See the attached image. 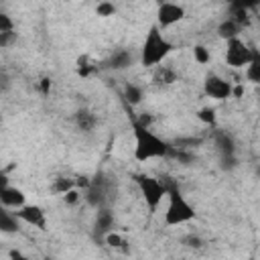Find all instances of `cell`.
I'll use <instances>...</instances> for the list:
<instances>
[{
  "mask_svg": "<svg viewBox=\"0 0 260 260\" xmlns=\"http://www.w3.org/2000/svg\"><path fill=\"white\" fill-rule=\"evenodd\" d=\"M132 130H134V138H136V146H134V156H136V160L144 162V160H148V158L169 156L171 144L165 142L160 136H156L150 128H144V126L132 122Z\"/></svg>",
  "mask_w": 260,
  "mask_h": 260,
  "instance_id": "6da1fadb",
  "label": "cell"
},
{
  "mask_svg": "<svg viewBox=\"0 0 260 260\" xmlns=\"http://www.w3.org/2000/svg\"><path fill=\"white\" fill-rule=\"evenodd\" d=\"M165 185H167V197H169V205L165 211V223L167 225H179V223L191 221L195 217V209L183 197L179 185L171 179H167Z\"/></svg>",
  "mask_w": 260,
  "mask_h": 260,
  "instance_id": "7a4b0ae2",
  "label": "cell"
},
{
  "mask_svg": "<svg viewBox=\"0 0 260 260\" xmlns=\"http://www.w3.org/2000/svg\"><path fill=\"white\" fill-rule=\"evenodd\" d=\"M173 45L162 37L160 32V26H150L146 39H144V45H142V51H140V63L142 67H154L158 65L169 53H171Z\"/></svg>",
  "mask_w": 260,
  "mask_h": 260,
  "instance_id": "3957f363",
  "label": "cell"
},
{
  "mask_svg": "<svg viewBox=\"0 0 260 260\" xmlns=\"http://www.w3.org/2000/svg\"><path fill=\"white\" fill-rule=\"evenodd\" d=\"M136 185L146 201V205L150 207V211H156V207L160 205L162 197L167 195V185L165 181L160 183L158 179L154 177H148V175H136Z\"/></svg>",
  "mask_w": 260,
  "mask_h": 260,
  "instance_id": "277c9868",
  "label": "cell"
},
{
  "mask_svg": "<svg viewBox=\"0 0 260 260\" xmlns=\"http://www.w3.org/2000/svg\"><path fill=\"white\" fill-rule=\"evenodd\" d=\"M252 59V47H248L244 41L238 37L228 39V49H225V63L232 67H246Z\"/></svg>",
  "mask_w": 260,
  "mask_h": 260,
  "instance_id": "5b68a950",
  "label": "cell"
},
{
  "mask_svg": "<svg viewBox=\"0 0 260 260\" xmlns=\"http://www.w3.org/2000/svg\"><path fill=\"white\" fill-rule=\"evenodd\" d=\"M183 18H185V8L183 6L175 4V2H160L158 4V10H156V22H158V26L167 28V26H171V24L183 20Z\"/></svg>",
  "mask_w": 260,
  "mask_h": 260,
  "instance_id": "8992f818",
  "label": "cell"
},
{
  "mask_svg": "<svg viewBox=\"0 0 260 260\" xmlns=\"http://www.w3.org/2000/svg\"><path fill=\"white\" fill-rule=\"evenodd\" d=\"M203 89H205V93H207L209 98H213V100H225V98L232 95V83H230L228 79L215 75V73H209V75L205 77Z\"/></svg>",
  "mask_w": 260,
  "mask_h": 260,
  "instance_id": "52a82bcc",
  "label": "cell"
},
{
  "mask_svg": "<svg viewBox=\"0 0 260 260\" xmlns=\"http://www.w3.org/2000/svg\"><path fill=\"white\" fill-rule=\"evenodd\" d=\"M106 187H108V183H106V179L102 175L91 179L89 187L85 189V199H87V203L91 207H104V203L108 199V189Z\"/></svg>",
  "mask_w": 260,
  "mask_h": 260,
  "instance_id": "ba28073f",
  "label": "cell"
},
{
  "mask_svg": "<svg viewBox=\"0 0 260 260\" xmlns=\"http://www.w3.org/2000/svg\"><path fill=\"white\" fill-rule=\"evenodd\" d=\"M16 215H18L20 221H24V223H28V225H35V228H39V230H45V225H47V221H45V211H43L39 205H22V207H18Z\"/></svg>",
  "mask_w": 260,
  "mask_h": 260,
  "instance_id": "9c48e42d",
  "label": "cell"
},
{
  "mask_svg": "<svg viewBox=\"0 0 260 260\" xmlns=\"http://www.w3.org/2000/svg\"><path fill=\"white\" fill-rule=\"evenodd\" d=\"M0 201L4 207H22L24 205V193L16 187H0Z\"/></svg>",
  "mask_w": 260,
  "mask_h": 260,
  "instance_id": "30bf717a",
  "label": "cell"
},
{
  "mask_svg": "<svg viewBox=\"0 0 260 260\" xmlns=\"http://www.w3.org/2000/svg\"><path fill=\"white\" fill-rule=\"evenodd\" d=\"M114 225V215L108 207H98V215H95V236H106L108 232H112Z\"/></svg>",
  "mask_w": 260,
  "mask_h": 260,
  "instance_id": "8fae6325",
  "label": "cell"
},
{
  "mask_svg": "<svg viewBox=\"0 0 260 260\" xmlns=\"http://www.w3.org/2000/svg\"><path fill=\"white\" fill-rule=\"evenodd\" d=\"M213 144L217 148V152L223 156V154H234L236 152V144H234V138L223 132V130H215L213 132Z\"/></svg>",
  "mask_w": 260,
  "mask_h": 260,
  "instance_id": "7c38bea8",
  "label": "cell"
},
{
  "mask_svg": "<svg viewBox=\"0 0 260 260\" xmlns=\"http://www.w3.org/2000/svg\"><path fill=\"white\" fill-rule=\"evenodd\" d=\"M0 232H4V234L18 232V215L16 213H10L6 207L0 209Z\"/></svg>",
  "mask_w": 260,
  "mask_h": 260,
  "instance_id": "4fadbf2b",
  "label": "cell"
},
{
  "mask_svg": "<svg viewBox=\"0 0 260 260\" xmlns=\"http://www.w3.org/2000/svg\"><path fill=\"white\" fill-rule=\"evenodd\" d=\"M246 79L252 83H260V51L252 49V59L246 65Z\"/></svg>",
  "mask_w": 260,
  "mask_h": 260,
  "instance_id": "5bb4252c",
  "label": "cell"
},
{
  "mask_svg": "<svg viewBox=\"0 0 260 260\" xmlns=\"http://www.w3.org/2000/svg\"><path fill=\"white\" fill-rule=\"evenodd\" d=\"M110 69H116V71H120V69H126V67H130L132 65V55L128 53V51H118V53H114L110 59H108V63H106Z\"/></svg>",
  "mask_w": 260,
  "mask_h": 260,
  "instance_id": "9a60e30c",
  "label": "cell"
},
{
  "mask_svg": "<svg viewBox=\"0 0 260 260\" xmlns=\"http://www.w3.org/2000/svg\"><path fill=\"white\" fill-rule=\"evenodd\" d=\"M75 124H77L79 130L89 132V130H93V126H95V116H93L89 110H79V112L75 114Z\"/></svg>",
  "mask_w": 260,
  "mask_h": 260,
  "instance_id": "2e32d148",
  "label": "cell"
},
{
  "mask_svg": "<svg viewBox=\"0 0 260 260\" xmlns=\"http://www.w3.org/2000/svg\"><path fill=\"white\" fill-rule=\"evenodd\" d=\"M240 24L236 22V20H232V18H225L219 26H217V35L221 37V39H234V37H238V32H240Z\"/></svg>",
  "mask_w": 260,
  "mask_h": 260,
  "instance_id": "e0dca14e",
  "label": "cell"
},
{
  "mask_svg": "<svg viewBox=\"0 0 260 260\" xmlns=\"http://www.w3.org/2000/svg\"><path fill=\"white\" fill-rule=\"evenodd\" d=\"M124 98H126L128 104L136 106V104H140V100H142V89H140L138 85H134V83H128V85H126V91H124Z\"/></svg>",
  "mask_w": 260,
  "mask_h": 260,
  "instance_id": "ac0fdd59",
  "label": "cell"
},
{
  "mask_svg": "<svg viewBox=\"0 0 260 260\" xmlns=\"http://www.w3.org/2000/svg\"><path fill=\"white\" fill-rule=\"evenodd\" d=\"M154 81H158V83H175L177 81V73L171 67H158V71L154 75Z\"/></svg>",
  "mask_w": 260,
  "mask_h": 260,
  "instance_id": "d6986e66",
  "label": "cell"
},
{
  "mask_svg": "<svg viewBox=\"0 0 260 260\" xmlns=\"http://www.w3.org/2000/svg\"><path fill=\"white\" fill-rule=\"evenodd\" d=\"M95 12H98V16H114L116 14V4L110 2V0H100L98 6H95Z\"/></svg>",
  "mask_w": 260,
  "mask_h": 260,
  "instance_id": "ffe728a7",
  "label": "cell"
},
{
  "mask_svg": "<svg viewBox=\"0 0 260 260\" xmlns=\"http://www.w3.org/2000/svg\"><path fill=\"white\" fill-rule=\"evenodd\" d=\"M75 187V181H71V179H67V177H59V179H55V185H53V191L55 193H67L69 189H73Z\"/></svg>",
  "mask_w": 260,
  "mask_h": 260,
  "instance_id": "44dd1931",
  "label": "cell"
},
{
  "mask_svg": "<svg viewBox=\"0 0 260 260\" xmlns=\"http://www.w3.org/2000/svg\"><path fill=\"white\" fill-rule=\"evenodd\" d=\"M193 57H195L197 63L205 65V63L209 61V51H207V47H203V45H195V49H193Z\"/></svg>",
  "mask_w": 260,
  "mask_h": 260,
  "instance_id": "7402d4cb",
  "label": "cell"
},
{
  "mask_svg": "<svg viewBox=\"0 0 260 260\" xmlns=\"http://www.w3.org/2000/svg\"><path fill=\"white\" fill-rule=\"evenodd\" d=\"M197 118L203 122V124H215V112L211 110V108H201L199 112H197Z\"/></svg>",
  "mask_w": 260,
  "mask_h": 260,
  "instance_id": "603a6c76",
  "label": "cell"
},
{
  "mask_svg": "<svg viewBox=\"0 0 260 260\" xmlns=\"http://www.w3.org/2000/svg\"><path fill=\"white\" fill-rule=\"evenodd\" d=\"M175 146H179V148H189V146H199L201 144V138H195V136H191V138H177L175 142H173Z\"/></svg>",
  "mask_w": 260,
  "mask_h": 260,
  "instance_id": "cb8c5ba5",
  "label": "cell"
},
{
  "mask_svg": "<svg viewBox=\"0 0 260 260\" xmlns=\"http://www.w3.org/2000/svg\"><path fill=\"white\" fill-rule=\"evenodd\" d=\"M104 240H106V244H108L110 248H120L122 244H126V242H124L116 232H108V234L104 236Z\"/></svg>",
  "mask_w": 260,
  "mask_h": 260,
  "instance_id": "d4e9b609",
  "label": "cell"
},
{
  "mask_svg": "<svg viewBox=\"0 0 260 260\" xmlns=\"http://www.w3.org/2000/svg\"><path fill=\"white\" fill-rule=\"evenodd\" d=\"M91 65H89V61H87V57H79V61H77V73L81 75V77H87L89 73H91Z\"/></svg>",
  "mask_w": 260,
  "mask_h": 260,
  "instance_id": "484cf974",
  "label": "cell"
},
{
  "mask_svg": "<svg viewBox=\"0 0 260 260\" xmlns=\"http://www.w3.org/2000/svg\"><path fill=\"white\" fill-rule=\"evenodd\" d=\"M236 167H238V160H236L234 154H223V156H221V169H223V171H232V169H236Z\"/></svg>",
  "mask_w": 260,
  "mask_h": 260,
  "instance_id": "4316f807",
  "label": "cell"
},
{
  "mask_svg": "<svg viewBox=\"0 0 260 260\" xmlns=\"http://www.w3.org/2000/svg\"><path fill=\"white\" fill-rule=\"evenodd\" d=\"M14 30V24L10 20L8 14H0V32H12Z\"/></svg>",
  "mask_w": 260,
  "mask_h": 260,
  "instance_id": "83f0119b",
  "label": "cell"
},
{
  "mask_svg": "<svg viewBox=\"0 0 260 260\" xmlns=\"http://www.w3.org/2000/svg\"><path fill=\"white\" fill-rule=\"evenodd\" d=\"M63 199H65L67 205H75V203L79 201V193H77V189L73 187V189H69L67 193H63Z\"/></svg>",
  "mask_w": 260,
  "mask_h": 260,
  "instance_id": "f1b7e54d",
  "label": "cell"
},
{
  "mask_svg": "<svg viewBox=\"0 0 260 260\" xmlns=\"http://www.w3.org/2000/svg\"><path fill=\"white\" fill-rule=\"evenodd\" d=\"M232 4L234 6H242L246 10H252V8L260 6V0H232Z\"/></svg>",
  "mask_w": 260,
  "mask_h": 260,
  "instance_id": "f546056e",
  "label": "cell"
},
{
  "mask_svg": "<svg viewBox=\"0 0 260 260\" xmlns=\"http://www.w3.org/2000/svg\"><path fill=\"white\" fill-rule=\"evenodd\" d=\"M14 37H16L14 30H12V32H0V47H8V43H10Z\"/></svg>",
  "mask_w": 260,
  "mask_h": 260,
  "instance_id": "4dcf8cb0",
  "label": "cell"
},
{
  "mask_svg": "<svg viewBox=\"0 0 260 260\" xmlns=\"http://www.w3.org/2000/svg\"><path fill=\"white\" fill-rule=\"evenodd\" d=\"M183 242H185V246H189V248H201V240H199L197 236H187Z\"/></svg>",
  "mask_w": 260,
  "mask_h": 260,
  "instance_id": "1f68e13d",
  "label": "cell"
},
{
  "mask_svg": "<svg viewBox=\"0 0 260 260\" xmlns=\"http://www.w3.org/2000/svg\"><path fill=\"white\" fill-rule=\"evenodd\" d=\"M136 124H140V126H144V128H150V124H152V116L150 114H142L138 120H134Z\"/></svg>",
  "mask_w": 260,
  "mask_h": 260,
  "instance_id": "d6a6232c",
  "label": "cell"
},
{
  "mask_svg": "<svg viewBox=\"0 0 260 260\" xmlns=\"http://www.w3.org/2000/svg\"><path fill=\"white\" fill-rule=\"evenodd\" d=\"M49 89H51V79H49V77L41 79V93H43V95H47V93H49Z\"/></svg>",
  "mask_w": 260,
  "mask_h": 260,
  "instance_id": "836d02e7",
  "label": "cell"
},
{
  "mask_svg": "<svg viewBox=\"0 0 260 260\" xmlns=\"http://www.w3.org/2000/svg\"><path fill=\"white\" fill-rule=\"evenodd\" d=\"M242 93H244V87H242V85L232 87V95H234V98H242Z\"/></svg>",
  "mask_w": 260,
  "mask_h": 260,
  "instance_id": "e575fe53",
  "label": "cell"
},
{
  "mask_svg": "<svg viewBox=\"0 0 260 260\" xmlns=\"http://www.w3.org/2000/svg\"><path fill=\"white\" fill-rule=\"evenodd\" d=\"M132 2H136V0H132Z\"/></svg>",
  "mask_w": 260,
  "mask_h": 260,
  "instance_id": "d590c367",
  "label": "cell"
}]
</instances>
